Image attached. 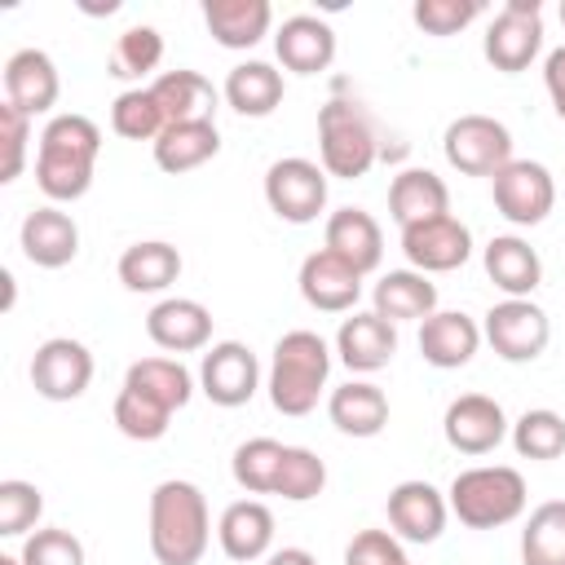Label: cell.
I'll return each instance as SVG.
<instances>
[{"label": "cell", "mask_w": 565, "mask_h": 565, "mask_svg": "<svg viewBox=\"0 0 565 565\" xmlns=\"http://www.w3.org/2000/svg\"><path fill=\"white\" fill-rule=\"evenodd\" d=\"M199 388L212 406H247L260 388V362L243 340H216L207 344L203 362H199Z\"/></svg>", "instance_id": "obj_11"}, {"label": "cell", "mask_w": 565, "mask_h": 565, "mask_svg": "<svg viewBox=\"0 0 565 565\" xmlns=\"http://www.w3.org/2000/svg\"><path fill=\"white\" fill-rule=\"evenodd\" d=\"M481 349V322L463 309H437L419 322V353L437 371H459Z\"/></svg>", "instance_id": "obj_21"}, {"label": "cell", "mask_w": 565, "mask_h": 565, "mask_svg": "<svg viewBox=\"0 0 565 565\" xmlns=\"http://www.w3.org/2000/svg\"><path fill=\"white\" fill-rule=\"evenodd\" d=\"M207 35L221 49H256L274 26L269 0H203Z\"/></svg>", "instance_id": "obj_26"}, {"label": "cell", "mask_w": 565, "mask_h": 565, "mask_svg": "<svg viewBox=\"0 0 565 565\" xmlns=\"http://www.w3.org/2000/svg\"><path fill=\"white\" fill-rule=\"evenodd\" d=\"M0 565H22V556H0Z\"/></svg>", "instance_id": "obj_49"}, {"label": "cell", "mask_w": 565, "mask_h": 565, "mask_svg": "<svg viewBox=\"0 0 565 565\" xmlns=\"http://www.w3.org/2000/svg\"><path fill=\"white\" fill-rule=\"evenodd\" d=\"M110 128L124 141H150L154 146V137L168 128V119H163V110H159V102H154L150 88H124L110 102Z\"/></svg>", "instance_id": "obj_39"}, {"label": "cell", "mask_w": 565, "mask_h": 565, "mask_svg": "<svg viewBox=\"0 0 565 565\" xmlns=\"http://www.w3.org/2000/svg\"><path fill=\"white\" fill-rule=\"evenodd\" d=\"M124 384H132V388L159 397L168 411H181V406H190V397H194V375L181 366V358H137V362L128 366Z\"/></svg>", "instance_id": "obj_34"}, {"label": "cell", "mask_w": 565, "mask_h": 565, "mask_svg": "<svg viewBox=\"0 0 565 565\" xmlns=\"http://www.w3.org/2000/svg\"><path fill=\"white\" fill-rule=\"evenodd\" d=\"M543 84H547V97H552L556 115L565 119V44L543 57Z\"/></svg>", "instance_id": "obj_47"}, {"label": "cell", "mask_w": 565, "mask_h": 565, "mask_svg": "<svg viewBox=\"0 0 565 565\" xmlns=\"http://www.w3.org/2000/svg\"><path fill=\"white\" fill-rule=\"evenodd\" d=\"M521 565H565V499H547L525 516Z\"/></svg>", "instance_id": "obj_35"}, {"label": "cell", "mask_w": 565, "mask_h": 565, "mask_svg": "<svg viewBox=\"0 0 565 565\" xmlns=\"http://www.w3.org/2000/svg\"><path fill=\"white\" fill-rule=\"evenodd\" d=\"M441 154L463 177H494L512 163V132L494 115H459L441 132Z\"/></svg>", "instance_id": "obj_6"}, {"label": "cell", "mask_w": 565, "mask_h": 565, "mask_svg": "<svg viewBox=\"0 0 565 565\" xmlns=\"http://www.w3.org/2000/svg\"><path fill=\"white\" fill-rule=\"evenodd\" d=\"M490 194H494L499 216L521 230L543 225L547 212L556 207V181L539 159H512L508 168H499L490 177Z\"/></svg>", "instance_id": "obj_9"}, {"label": "cell", "mask_w": 565, "mask_h": 565, "mask_svg": "<svg viewBox=\"0 0 565 565\" xmlns=\"http://www.w3.org/2000/svg\"><path fill=\"white\" fill-rule=\"evenodd\" d=\"M282 455H287L282 441H274V437H247L234 450V459H230V472H234L238 490H247V494H274Z\"/></svg>", "instance_id": "obj_36"}, {"label": "cell", "mask_w": 565, "mask_h": 565, "mask_svg": "<svg viewBox=\"0 0 565 565\" xmlns=\"http://www.w3.org/2000/svg\"><path fill=\"white\" fill-rule=\"evenodd\" d=\"M512 450L521 455V459H539V463H547V459H561L565 455V415H556V411H547V406H534V411H525L516 424H512Z\"/></svg>", "instance_id": "obj_37"}, {"label": "cell", "mask_w": 565, "mask_h": 565, "mask_svg": "<svg viewBox=\"0 0 565 565\" xmlns=\"http://www.w3.org/2000/svg\"><path fill=\"white\" fill-rule=\"evenodd\" d=\"M40 512H44V494H40L35 481H22V477L0 481V534L4 539L31 534Z\"/></svg>", "instance_id": "obj_42"}, {"label": "cell", "mask_w": 565, "mask_h": 565, "mask_svg": "<svg viewBox=\"0 0 565 565\" xmlns=\"http://www.w3.org/2000/svg\"><path fill=\"white\" fill-rule=\"evenodd\" d=\"M411 18L424 35H459L481 18V0H415Z\"/></svg>", "instance_id": "obj_44"}, {"label": "cell", "mask_w": 565, "mask_h": 565, "mask_svg": "<svg viewBox=\"0 0 565 565\" xmlns=\"http://www.w3.org/2000/svg\"><path fill=\"white\" fill-rule=\"evenodd\" d=\"M543 49V4L539 0H508L490 26H486V40H481V53L494 71L503 75H516L525 71Z\"/></svg>", "instance_id": "obj_8"}, {"label": "cell", "mask_w": 565, "mask_h": 565, "mask_svg": "<svg viewBox=\"0 0 565 565\" xmlns=\"http://www.w3.org/2000/svg\"><path fill=\"white\" fill-rule=\"evenodd\" d=\"M0 137H4V168L0 181H18L31 150V115H22L13 102H0Z\"/></svg>", "instance_id": "obj_45"}, {"label": "cell", "mask_w": 565, "mask_h": 565, "mask_svg": "<svg viewBox=\"0 0 565 565\" xmlns=\"http://www.w3.org/2000/svg\"><path fill=\"white\" fill-rule=\"evenodd\" d=\"M322 490H327V463H322L309 446H287L274 494H282L287 503H309V499H318Z\"/></svg>", "instance_id": "obj_41"}, {"label": "cell", "mask_w": 565, "mask_h": 565, "mask_svg": "<svg viewBox=\"0 0 565 565\" xmlns=\"http://www.w3.org/2000/svg\"><path fill=\"white\" fill-rule=\"evenodd\" d=\"M371 309L380 318H388L393 327L397 322H424L428 313H437V287L419 269H388L371 287Z\"/></svg>", "instance_id": "obj_28"}, {"label": "cell", "mask_w": 565, "mask_h": 565, "mask_svg": "<svg viewBox=\"0 0 565 565\" xmlns=\"http://www.w3.org/2000/svg\"><path fill=\"white\" fill-rule=\"evenodd\" d=\"M265 203L287 225H309L327 207V172L305 154L274 159L265 168Z\"/></svg>", "instance_id": "obj_7"}, {"label": "cell", "mask_w": 565, "mask_h": 565, "mask_svg": "<svg viewBox=\"0 0 565 565\" xmlns=\"http://www.w3.org/2000/svg\"><path fill=\"white\" fill-rule=\"evenodd\" d=\"M216 539H221V552L238 565L265 561L274 547V512L260 499H234L216 521Z\"/></svg>", "instance_id": "obj_25"}, {"label": "cell", "mask_w": 565, "mask_h": 565, "mask_svg": "<svg viewBox=\"0 0 565 565\" xmlns=\"http://www.w3.org/2000/svg\"><path fill=\"white\" fill-rule=\"evenodd\" d=\"M57 93H62V79L44 49H18L4 62V102H13L22 115L35 119V115L53 110Z\"/></svg>", "instance_id": "obj_23"}, {"label": "cell", "mask_w": 565, "mask_h": 565, "mask_svg": "<svg viewBox=\"0 0 565 565\" xmlns=\"http://www.w3.org/2000/svg\"><path fill=\"white\" fill-rule=\"evenodd\" d=\"M146 335L163 353H199L212 344V309L194 296H163L146 313Z\"/></svg>", "instance_id": "obj_18"}, {"label": "cell", "mask_w": 565, "mask_h": 565, "mask_svg": "<svg viewBox=\"0 0 565 565\" xmlns=\"http://www.w3.org/2000/svg\"><path fill=\"white\" fill-rule=\"evenodd\" d=\"M344 565H411V556L393 530H358L344 547Z\"/></svg>", "instance_id": "obj_46"}, {"label": "cell", "mask_w": 565, "mask_h": 565, "mask_svg": "<svg viewBox=\"0 0 565 565\" xmlns=\"http://www.w3.org/2000/svg\"><path fill=\"white\" fill-rule=\"evenodd\" d=\"M446 503L459 516V525H468V530H499V525H512L525 512L530 490H525V477L516 468H508V463H477V468H463L450 481Z\"/></svg>", "instance_id": "obj_4"}, {"label": "cell", "mask_w": 565, "mask_h": 565, "mask_svg": "<svg viewBox=\"0 0 565 565\" xmlns=\"http://www.w3.org/2000/svg\"><path fill=\"white\" fill-rule=\"evenodd\" d=\"M393 353H397V327L388 318H380L375 309H353L335 331V358L353 375L384 371L393 362Z\"/></svg>", "instance_id": "obj_19"}, {"label": "cell", "mask_w": 565, "mask_h": 565, "mask_svg": "<svg viewBox=\"0 0 565 565\" xmlns=\"http://www.w3.org/2000/svg\"><path fill=\"white\" fill-rule=\"evenodd\" d=\"M172 415L177 411H168L159 397H150V393L132 388V384H124L119 397H115V428L124 437H132V441H159L168 433Z\"/></svg>", "instance_id": "obj_38"}, {"label": "cell", "mask_w": 565, "mask_h": 565, "mask_svg": "<svg viewBox=\"0 0 565 565\" xmlns=\"http://www.w3.org/2000/svg\"><path fill=\"white\" fill-rule=\"evenodd\" d=\"M150 93L163 110L168 124H194V119H212L216 110V88L207 75L190 71V66H177V71H163L150 79Z\"/></svg>", "instance_id": "obj_29"}, {"label": "cell", "mask_w": 565, "mask_h": 565, "mask_svg": "<svg viewBox=\"0 0 565 565\" xmlns=\"http://www.w3.org/2000/svg\"><path fill=\"white\" fill-rule=\"evenodd\" d=\"M388 525L402 543H437L441 530H446V516H450V503L446 494L433 486V481H397L388 490Z\"/></svg>", "instance_id": "obj_15"}, {"label": "cell", "mask_w": 565, "mask_h": 565, "mask_svg": "<svg viewBox=\"0 0 565 565\" xmlns=\"http://www.w3.org/2000/svg\"><path fill=\"white\" fill-rule=\"evenodd\" d=\"M102 154V128L88 115H53L40 132L35 150V185L49 203H75L93 185V168Z\"/></svg>", "instance_id": "obj_1"}, {"label": "cell", "mask_w": 565, "mask_h": 565, "mask_svg": "<svg viewBox=\"0 0 565 565\" xmlns=\"http://www.w3.org/2000/svg\"><path fill=\"white\" fill-rule=\"evenodd\" d=\"M322 247L335 252L344 265H353L362 278L375 274L380 260H384V234H380V221L366 207H335L327 216Z\"/></svg>", "instance_id": "obj_22"}, {"label": "cell", "mask_w": 565, "mask_h": 565, "mask_svg": "<svg viewBox=\"0 0 565 565\" xmlns=\"http://www.w3.org/2000/svg\"><path fill=\"white\" fill-rule=\"evenodd\" d=\"M380 159V141H375V124L362 106L331 97L318 110V163L327 177L340 181H358L375 168Z\"/></svg>", "instance_id": "obj_5"}, {"label": "cell", "mask_w": 565, "mask_h": 565, "mask_svg": "<svg viewBox=\"0 0 565 565\" xmlns=\"http://www.w3.org/2000/svg\"><path fill=\"white\" fill-rule=\"evenodd\" d=\"M481 265H486V278L508 300H530L534 287L543 282V260H539V252L521 234H494L481 247Z\"/></svg>", "instance_id": "obj_24"}, {"label": "cell", "mask_w": 565, "mask_h": 565, "mask_svg": "<svg viewBox=\"0 0 565 565\" xmlns=\"http://www.w3.org/2000/svg\"><path fill=\"white\" fill-rule=\"evenodd\" d=\"M119 282L137 296H154V291H168L177 278H181V252L163 238H146V243H132L124 247L119 256Z\"/></svg>", "instance_id": "obj_33"}, {"label": "cell", "mask_w": 565, "mask_h": 565, "mask_svg": "<svg viewBox=\"0 0 565 565\" xmlns=\"http://www.w3.org/2000/svg\"><path fill=\"white\" fill-rule=\"evenodd\" d=\"M212 539L207 499L194 481L168 477L150 490V552L159 565H199Z\"/></svg>", "instance_id": "obj_2"}, {"label": "cell", "mask_w": 565, "mask_h": 565, "mask_svg": "<svg viewBox=\"0 0 565 565\" xmlns=\"http://www.w3.org/2000/svg\"><path fill=\"white\" fill-rule=\"evenodd\" d=\"M441 433H446V446L459 450V455H490L512 433V424H508V415H503V406L494 397L463 393V397H455L446 406Z\"/></svg>", "instance_id": "obj_14"}, {"label": "cell", "mask_w": 565, "mask_h": 565, "mask_svg": "<svg viewBox=\"0 0 565 565\" xmlns=\"http://www.w3.org/2000/svg\"><path fill=\"white\" fill-rule=\"evenodd\" d=\"M296 287H300L305 305L318 309V313H353V305L362 296V274L353 265H344L335 252L318 247L300 260Z\"/></svg>", "instance_id": "obj_16"}, {"label": "cell", "mask_w": 565, "mask_h": 565, "mask_svg": "<svg viewBox=\"0 0 565 565\" xmlns=\"http://www.w3.org/2000/svg\"><path fill=\"white\" fill-rule=\"evenodd\" d=\"M18 247L35 269H62V265H71L79 256V225L57 203H44V207L22 216Z\"/></svg>", "instance_id": "obj_17"}, {"label": "cell", "mask_w": 565, "mask_h": 565, "mask_svg": "<svg viewBox=\"0 0 565 565\" xmlns=\"http://www.w3.org/2000/svg\"><path fill=\"white\" fill-rule=\"evenodd\" d=\"M402 252H406L411 269H419V274H450V269L468 265V256H472V230L459 216L446 212V216L406 225L402 230Z\"/></svg>", "instance_id": "obj_13"}, {"label": "cell", "mask_w": 565, "mask_h": 565, "mask_svg": "<svg viewBox=\"0 0 565 565\" xmlns=\"http://www.w3.org/2000/svg\"><path fill=\"white\" fill-rule=\"evenodd\" d=\"M327 375H331V344L318 335V331H287L278 335L274 344V358H269V375H265V388H269V402L278 415H309L327 388Z\"/></svg>", "instance_id": "obj_3"}, {"label": "cell", "mask_w": 565, "mask_h": 565, "mask_svg": "<svg viewBox=\"0 0 565 565\" xmlns=\"http://www.w3.org/2000/svg\"><path fill=\"white\" fill-rule=\"evenodd\" d=\"M282 93H287L282 71L269 66V62H256V57L230 66L225 88H221V97H225L238 115H247V119H265V115H274V110L282 106Z\"/></svg>", "instance_id": "obj_31"}, {"label": "cell", "mask_w": 565, "mask_h": 565, "mask_svg": "<svg viewBox=\"0 0 565 565\" xmlns=\"http://www.w3.org/2000/svg\"><path fill=\"white\" fill-rule=\"evenodd\" d=\"M327 415H331V424H335L344 437H375V433H384V424H388V397H384V388L371 384V380H349V384L331 388Z\"/></svg>", "instance_id": "obj_30"}, {"label": "cell", "mask_w": 565, "mask_h": 565, "mask_svg": "<svg viewBox=\"0 0 565 565\" xmlns=\"http://www.w3.org/2000/svg\"><path fill=\"white\" fill-rule=\"evenodd\" d=\"M216 150H221V132H216V119L168 124V128L154 137V163H159L168 177H181V172H194V168H203L207 159H216Z\"/></svg>", "instance_id": "obj_32"}, {"label": "cell", "mask_w": 565, "mask_h": 565, "mask_svg": "<svg viewBox=\"0 0 565 565\" xmlns=\"http://www.w3.org/2000/svg\"><path fill=\"white\" fill-rule=\"evenodd\" d=\"M159 62H163V35L141 22V26H128L124 35H115V49H110L106 66H110L115 79H141Z\"/></svg>", "instance_id": "obj_40"}, {"label": "cell", "mask_w": 565, "mask_h": 565, "mask_svg": "<svg viewBox=\"0 0 565 565\" xmlns=\"http://www.w3.org/2000/svg\"><path fill=\"white\" fill-rule=\"evenodd\" d=\"M93 384V353L84 340L53 335L31 353V388L49 402H75Z\"/></svg>", "instance_id": "obj_12"}, {"label": "cell", "mask_w": 565, "mask_h": 565, "mask_svg": "<svg viewBox=\"0 0 565 565\" xmlns=\"http://www.w3.org/2000/svg\"><path fill=\"white\" fill-rule=\"evenodd\" d=\"M18 556L22 565H84V543L62 525H44L22 539Z\"/></svg>", "instance_id": "obj_43"}, {"label": "cell", "mask_w": 565, "mask_h": 565, "mask_svg": "<svg viewBox=\"0 0 565 565\" xmlns=\"http://www.w3.org/2000/svg\"><path fill=\"white\" fill-rule=\"evenodd\" d=\"M481 340L503 358V362H534L547 340H552V322L543 313V305L534 300H499L486 309L481 322Z\"/></svg>", "instance_id": "obj_10"}, {"label": "cell", "mask_w": 565, "mask_h": 565, "mask_svg": "<svg viewBox=\"0 0 565 565\" xmlns=\"http://www.w3.org/2000/svg\"><path fill=\"white\" fill-rule=\"evenodd\" d=\"M450 212V190L433 168H402L388 185V216L397 221V230L446 216Z\"/></svg>", "instance_id": "obj_27"}, {"label": "cell", "mask_w": 565, "mask_h": 565, "mask_svg": "<svg viewBox=\"0 0 565 565\" xmlns=\"http://www.w3.org/2000/svg\"><path fill=\"white\" fill-rule=\"evenodd\" d=\"M265 565H318V556L309 547H278L265 556Z\"/></svg>", "instance_id": "obj_48"}, {"label": "cell", "mask_w": 565, "mask_h": 565, "mask_svg": "<svg viewBox=\"0 0 565 565\" xmlns=\"http://www.w3.org/2000/svg\"><path fill=\"white\" fill-rule=\"evenodd\" d=\"M274 53H278L282 71H291V75H318V71H327L335 62V31H331L327 18L291 13L274 31Z\"/></svg>", "instance_id": "obj_20"}, {"label": "cell", "mask_w": 565, "mask_h": 565, "mask_svg": "<svg viewBox=\"0 0 565 565\" xmlns=\"http://www.w3.org/2000/svg\"><path fill=\"white\" fill-rule=\"evenodd\" d=\"M561 22H565V0H561Z\"/></svg>", "instance_id": "obj_50"}]
</instances>
